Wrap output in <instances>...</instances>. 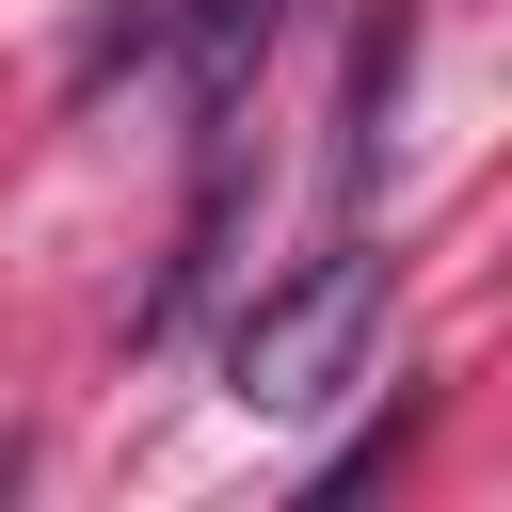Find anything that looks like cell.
I'll use <instances>...</instances> for the list:
<instances>
[{
    "mask_svg": "<svg viewBox=\"0 0 512 512\" xmlns=\"http://www.w3.org/2000/svg\"><path fill=\"white\" fill-rule=\"evenodd\" d=\"M272 32V0H176V48H192V112L240 96V48Z\"/></svg>",
    "mask_w": 512,
    "mask_h": 512,
    "instance_id": "cell-2",
    "label": "cell"
},
{
    "mask_svg": "<svg viewBox=\"0 0 512 512\" xmlns=\"http://www.w3.org/2000/svg\"><path fill=\"white\" fill-rule=\"evenodd\" d=\"M368 320H384V256H368V240L304 256L288 288L240 304V336H224V400H240V416H304V400H336L352 352H368Z\"/></svg>",
    "mask_w": 512,
    "mask_h": 512,
    "instance_id": "cell-1",
    "label": "cell"
}]
</instances>
